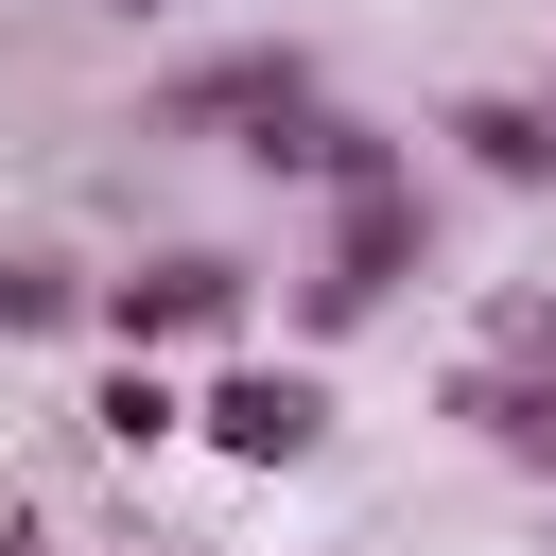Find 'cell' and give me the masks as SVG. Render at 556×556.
<instances>
[{
  "mask_svg": "<svg viewBox=\"0 0 556 556\" xmlns=\"http://www.w3.org/2000/svg\"><path fill=\"white\" fill-rule=\"evenodd\" d=\"M434 139H452L486 191H556V104H539V87H452Z\"/></svg>",
  "mask_w": 556,
  "mask_h": 556,
  "instance_id": "7",
  "label": "cell"
},
{
  "mask_svg": "<svg viewBox=\"0 0 556 556\" xmlns=\"http://www.w3.org/2000/svg\"><path fill=\"white\" fill-rule=\"evenodd\" d=\"M104 17H191V0H104Z\"/></svg>",
  "mask_w": 556,
  "mask_h": 556,
  "instance_id": "10",
  "label": "cell"
},
{
  "mask_svg": "<svg viewBox=\"0 0 556 556\" xmlns=\"http://www.w3.org/2000/svg\"><path fill=\"white\" fill-rule=\"evenodd\" d=\"M330 348H208V382H191V452H226V469H313L330 452Z\"/></svg>",
  "mask_w": 556,
  "mask_h": 556,
  "instance_id": "2",
  "label": "cell"
},
{
  "mask_svg": "<svg viewBox=\"0 0 556 556\" xmlns=\"http://www.w3.org/2000/svg\"><path fill=\"white\" fill-rule=\"evenodd\" d=\"M313 87H330V70H313L295 35H226V52L156 70V87H139V122H156V139H226V156H243V139H278Z\"/></svg>",
  "mask_w": 556,
  "mask_h": 556,
  "instance_id": "4",
  "label": "cell"
},
{
  "mask_svg": "<svg viewBox=\"0 0 556 556\" xmlns=\"http://www.w3.org/2000/svg\"><path fill=\"white\" fill-rule=\"evenodd\" d=\"M87 452H122V469L191 452V382H174L156 348H104V382H87Z\"/></svg>",
  "mask_w": 556,
  "mask_h": 556,
  "instance_id": "8",
  "label": "cell"
},
{
  "mask_svg": "<svg viewBox=\"0 0 556 556\" xmlns=\"http://www.w3.org/2000/svg\"><path fill=\"white\" fill-rule=\"evenodd\" d=\"M243 313H261V261H226V243H156V261H122V278L87 295V330H104V348H156V365H174V348H191V365L243 348Z\"/></svg>",
  "mask_w": 556,
  "mask_h": 556,
  "instance_id": "3",
  "label": "cell"
},
{
  "mask_svg": "<svg viewBox=\"0 0 556 556\" xmlns=\"http://www.w3.org/2000/svg\"><path fill=\"white\" fill-rule=\"evenodd\" d=\"M243 174H278V191H313V208H330V191H400V174H417V139L313 87V104L278 122V139H243Z\"/></svg>",
  "mask_w": 556,
  "mask_h": 556,
  "instance_id": "6",
  "label": "cell"
},
{
  "mask_svg": "<svg viewBox=\"0 0 556 556\" xmlns=\"http://www.w3.org/2000/svg\"><path fill=\"white\" fill-rule=\"evenodd\" d=\"M87 261H52V243H0V348H52V330H87Z\"/></svg>",
  "mask_w": 556,
  "mask_h": 556,
  "instance_id": "9",
  "label": "cell"
},
{
  "mask_svg": "<svg viewBox=\"0 0 556 556\" xmlns=\"http://www.w3.org/2000/svg\"><path fill=\"white\" fill-rule=\"evenodd\" d=\"M434 417L486 452V469H521V486H556V330H521V348H469V365H434Z\"/></svg>",
  "mask_w": 556,
  "mask_h": 556,
  "instance_id": "5",
  "label": "cell"
},
{
  "mask_svg": "<svg viewBox=\"0 0 556 556\" xmlns=\"http://www.w3.org/2000/svg\"><path fill=\"white\" fill-rule=\"evenodd\" d=\"M417 278H434V191H417V174H400V191H330V226H313V261H295V348L382 330Z\"/></svg>",
  "mask_w": 556,
  "mask_h": 556,
  "instance_id": "1",
  "label": "cell"
},
{
  "mask_svg": "<svg viewBox=\"0 0 556 556\" xmlns=\"http://www.w3.org/2000/svg\"><path fill=\"white\" fill-rule=\"evenodd\" d=\"M539 104H556V87H539Z\"/></svg>",
  "mask_w": 556,
  "mask_h": 556,
  "instance_id": "11",
  "label": "cell"
}]
</instances>
